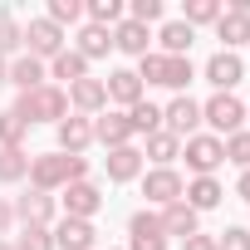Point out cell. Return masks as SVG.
Segmentation results:
<instances>
[{"label": "cell", "instance_id": "19", "mask_svg": "<svg viewBox=\"0 0 250 250\" xmlns=\"http://www.w3.org/2000/svg\"><path fill=\"white\" fill-rule=\"evenodd\" d=\"M108 172H113L118 182H128V177L138 172V152H133V147H118V152L108 157Z\"/></svg>", "mask_w": 250, "mask_h": 250}, {"label": "cell", "instance_id": "16", "mask_svg": "<svg viewBox=\"0 0 250 250\" xmlns=\"http://www.w3.org/2000/svg\"><path fill=\"white\" fill-rule=\"evenodd\" d=\"M79 40H83V59H93V54H108V44H113V35H108L103 25H88Z\"/></svg>", "mask_w": 250, "mask_h": 250}, {"label": "cell", "instance_id": "31", "mask_svg": "<svg viewBox=\"0 0 250 250\" xmlns=\"http://www.w3.org/2000/svg\"><path fill=\"white\" fill-rule=\"evenodd\" d=\"M157 15H162L157 0H133V20H138V25H147V20H157Z\"/></svg>", "mask_w": 250, "mask_h": 250}, {"label": "cell", "instance_id": "11", "mask_svg": "<svg viewBox=\"0 0 250 250\" xmlns=\"http://www.w3.org/2000/svg\"><path fill=\"white\" fill-rule=\"evenodd\" d=\"M221 40L226 44H240V40H250V10H230V15H221Z\"/></svg>", "mask_w": 250, "mask_h": 250}, {"label": "cell", "instance_id": "39", "mask_svg": "<svg viewBox=\"0 0 250 250\" xmlns=\"http://www.w3.org/2000/svg\"><path fill=\"white\" fill-rule=\"evenodd\" d=\"M182 250H216V240H206V235H191Z\"/></svg>", "mask_w": 250, "mask_h": 250}, {"label": "cell", "instance_id": "1", "mask_svg": "<svg viewBox=\"0 0 250 250\" xmlns=\"http://www.w3.org/2000/svg\"><path fill=\"white\" fill-rule=\"evenodd\" d=\"M143 79L167 83V88H182V83L191 79V64L177 59V54H147V59H143Z\"/></svg>", "mask_w": 250, "mask_h": 250}, {"label": "cell", "instance_id": "28", "mask_svg": "<svg viewBox=\"0 0 250 250\" xmlns=\"http://www.w3.org/2000/svg\"><path fill=\"white\" fill-rule=\"evenodd\" d=\"M20 133H25V118H20V113H0V138L15 143Z\"/></svg>", "mask_w": 250, "mask_h": 250}, {"label": "cell", "instance_id": "24", "mask_svg": "<svg viewBox=\"0 0 250 250\" xmlns=\"http://www.w3.org/2000/svg\"><path fill=\"white\" fill-rule=\"evenodd\" d=\"M157 123H162V113H157L152 103H133V128H143V133H152Z\"/></svg>", "mask_w": 250, "mask_h": 250}, {"label": "cell", "instance_id": "2", "mask_svg": "<svg viewBox=\"0 0 250 250\" xmlns=\"http://www.w3.org/2000/svg\"><path fill=\"white\" fill-rule=\"evenodd\" d=\"M240 118H245V108H240L230 93H216V98L206 103V123H211V128H221V133L240 128Z\"/></svg>", "mask_w": 250, "mask_h": 250}, {"label": "cell", "instance_id": "22", "mask_svg": "<svg viewBox=\"0 0 250 250\" xmlns=\"http://www.w3.org/2000/svg\"><path fill=\"white\" fill-rule=\"evenodd\" d=\"M74 98H79L83 108H98V103L108 98V88H103V83H93V79H79V88H74Z\"/></svg>", "mask_w": 250, "mask_h": 250}, {"label": "cell", "instance_id": "40", "mask_svg": "<svg viewBox=\"0 0 250 250\" xmlns=\"http://www.w3.org/2000/svg\"><path fill=\"white\" fill-rule=\"evenodd\" d=\"M240 196H245V201H250V172H245V177H240Z\"/></svg>", "mask_w": 250, "mask_h": 250}, {"label": "cell", "instance_id": "23", "mask_svg": "<svg viewBox=\"0 0 250 250\" xmlns=\"http://www.w3.org/2000/svg\"><path fill=\"white\" fill-rule=\"evenodd\" d=\"M162 226H167V230H177V235H191V226H196V216H191V206H172Z\"/></svg>", "mask_w": 250, "mask_h": 250}, {"label": "cell", "instance_id": "17", "mask_svg": "<svg viewBox=\"0 0 250 250\" xmlns=\"http://www.w3.org/2000/svg\"><path fill=\"white\" fill-rule=\"evenodd\" d=\"M10 79L30 93V88H40V79H44V69H40V59H20L15 69H10Z\"/></svg>", "mask_w": 250, "mask_h": 250}, {"label": "cell", "instance_id": "33", "mask_svg": "<svg viewBox=\"0 0 250 250\" xmlns=\"http://www.w3.org/2000/svg\"><path fill=\"white\" fill-rule=\"evenodd\" d=\"M172 152H177V138H172V133H157V138H152V157H157V162H167Z\"/></svg>", "mask_w": 250, "mask_h": 250}, {"label": "cell", "instance_id": "29", "mask_svg": "<svg viewBox=\"0 0 250 250\" xmlns=\"http://www.w3.org/2000/svg\"><path fill=\"white\" fill-rule=\"evenodd\" d=\"M226 157H235L240 167H250V133H235L230 147H226Z\"/></svg>", "mask_w": 250, "mask_h": 250}, {"label": "cell", "instance_id": "30", "mask_svg": "<svg viewBox=\"0 0 250 250\" xmlns=\"http://www.w3.org/2000/svg\"><path fill=\"white\" fill-rule=\"evenodd\" d=\"M25 167H30V162H25L20 152H5V157H0V177H5V182H15V177H20Z\"/></svg>", "mask_w": 250, "mask_h": 250}, {"label": "cell", "instance_id": "6", "mask_svg": "<svg viewBox=\"0 0 250 250\" xmlns=\"http://www.w3.org/2000/svg\"><path fill=\"white\" fill-rule=\"evenodd\" d=\"M240 74H245V69H240V59H235V54H216V59L206 64V79H211L216 88H235V83H240Z\"/></svg>", "mask_w": 250, "mask_h": 250}, {"label": "cell", "instance_id": "36", "mask_svg": "<svg viewBox=\"0 0 250 250\" xmlns=\"http://www.w3.org/2000/svg\"><path fill=\"white\" fill-rule=\"evenodd\" d=\"M221 250H250V230H226L221 235Z\"/></svg>", "mask_w": 250, "mask_h": 250}, {"label": "cell", "instance_id": "37", "mask_svg": "<svg viewBox=\"0 0 250 250\" xmlns=\"http://www.w3.org/2000/svg\"><path fill=\"white\" fill-rule=\"evenodd\" d=\"M15 44H20V30L10 20H0V49H15Z\"/></svg>", "mask_w": 250, "mask_h": 250}, {"label": "cell", "instance_id": "15", "mask_svg": "<svg viewBox=\"0 0 250 250\" xmlns=\"http://www.w3.org/2000/svg\"><path fill=\"white\" fill-rule=\"evenodd\" d=\"M162 44H167V54L182 59V54L191 49V25H167V30H162Z\"/></svg>", "mask_w": 250, "mask_h": 250}, {"label": "cell", "instance_id": "8", "mask_svg": "<svg viewBox=\"0 0 250 250\" xmlns=\"http://www.w3.org/2000/svg\"><path fill=\"white\" fill-rule=\"evenodd\" d=\"M133 250H162V221L133 216Z\"/></svg>", "mask_w": 250, "mask_h": 250}, {"label": "cell", "instance_id": "35", "mask_svg": "<svg viewBox=\"0 0 250 250\" xmlns=\"http://www.w3.org/2000/svg\"><path fill=\"white\" fill-rule=\"evenodd\" d=\"M118 15H123L118 0H93V20H103V25H108V20H118Z\"/></svg>", "mask_w": 250, "mask_h": 250}, {"label": "cell", "instance_id": "7", "mask_svg": "<svg viewBox=\"0 0 250 250\" xmlns=\"http://www.w3.org/2000/svg\"><path fill=\"white\" fill-rule=\"evenodd\" d=\"M113 44H118L123 54H147V25H138V20H123V25L113 30Z\"/></svg>", "mask_w": 250, "mask_h": 250}, {"label": "cell", "instance_id": "20", "mask_svg": "<svg viewBox=\"0 0 250 250\" xmlns=\"http://www.w3.org/2000/svg\"><path fill=\"white\" fill-rule=\"evenodd\" d=\"M83 64H88L83 54H59L54 59V79H69L74 83V79H83Z\"/></svg>", "mask_w": 250, "mask_h": 250}, {"label": "cell", "instance_id": "41", "mask_svg": "<svg viewBox=\"0 0 250 250\" xmlns=\"http://www.w3.org/2000/svg\"><path fill=\"white\" fill-rule=\"evenodd\" d=\"M5 221H10V211H5V206H0V226H5Z\"/></svg>", "mask_w": 250, "mask_h": 250}, {"label": "cell", "instance_id": "38", "mask_svg": "<svg viewBox=\"0 0 250 250\" xmlns=\"http://www.w3.org/2000/svg\"><path fill=\"white\" fill-rule=\"evenodd\" d=\"M20 250H49V240H44V230H30V235L20 240Z\"/></svg>", "mask_w": 250, "mask_h": 250}, {"label": "cell", "instance_id": "12", "mask_svg": "<svg viewBox=\"0 0 250 250\" xmlns=\"http://www.w3.org/2000/svg\"><path fill=\"white\" fill-rule=\"evenodd\" d=\"M59 245L64 250H88L93 245V226L88 221H64L59 226Z\"/></svg>", "mask_w": 250, "mask_h": 250}, {"label": "cell", "instance_id": "21", "mask_svg": "<svg viewBox=\"0 0 250 250\" xmlns=\"http://www.w3.org/2000/svg\"><path fill=\"white\" fill-rule=\"evenodd\" d=\"M128 133H133V123H123V118H113V113L98 123V138H103V143H123Z\"/></svg>", "mask_w": 250, "mask_h": 250}, {"label": "cell", "instance_id": "9", "mask_svg": "<svg viewBox=\"0 0 250 250\" xmlns=\"http://www.w3.org/2000/svg\"><path fill=\"white\" fill-rule=\"evenodd\" d=\"M25 40H30L40 54H54V49H59V25H54V20H30Z\"/></svg>", "mask_w": 250, "mask_h": 250}, {"label": "cell", "instance_id": "34", "mask_svg": "<svg viewBox=\"0 0 250 250\" xmlns=\"http://www.w3.org/2000/svg\"><path fill=\"white\" fill-rule=\"evenodd\" d=\"M49 20H79V0H54V5H49Z\"/></svg>", "mask_w": 250, "mask_h": 250}, {"label": "cell", "instance_id": "26", "mask_svg": "<svg viewBox=\"0 0 250 250\" xmlns=\"http://www.w3.org/2000/svg\"><path fill=\"white\" fill-rule=\"evenodd\" d=\"M20 216H25V221H44V216H49V196H40V191L25 196V201H20Z\"/></svg>", "mask_w": 250, "mask_h": 250}, {"label": "cell", "instance_id": "13", "mask_svg": "<svg viewBox=\"0 0 250 250\" xmlns=\"http://www.w3.org/2000/svg\"><path fill=\"white\" fill-rule=\"evenodd\" d=\"M108 93H113V98H123V103H138V93H143V79H138L133 69H118V74L108 79Z\"/></svg>", "mask_w": 250, "mask_h": 250}, {"label": "cell", "instance_id": "18", "mask_svg": "<svg viewBox=\"0 0 250 250\" xmlns=\"http://www.w3.org/2000/svg\"><path fill=\"white\" fill-rule=\"evenodd\" d=\"M69 211H74V216L98 211V191H93V187H83V182H79V187H69Z\"/></svg>", "mask_w": 250, "mask_h": 250}, {"label": "cell", "instance_id": "25", "mask_svg": "<svg viewBox=\"0 0 250 250\" xmlns=\"http://www.w3.org/2000/svg\"><path fill=\"white\" fill-rule=\"evenodd\" d=\"M191 201H196V206H216V201H221V187H216L211 177H201V182L191 187Z\"/></svg>", "mask_w": 250, "mask_h": 250}, {"label": "cell", "instance_id": "3", "mask_svg": "<svg viewBox=\"0 0 250 250\" xmlns=\"http://www.w3.org/2000/svg\"><path fill=\"white\" fill-rule=\"evenodd\" d=\"M59 108H64V93H54V88H35V93H25L20 118H25V123H35V118H54Z\"/></svg>", "mask_w": 250, "mask_h": 250}, {"label": "cell", "instance_id": "27", "mask_svg": "<svg viewBox=\"0 0 250 250\" xmlns=\"http://www.w3.org/2000/svg\"><path fill=\"white\" fill-rule=\"evenodd\" d=\"M59 143H64V147H83V143H88V128H83V123H74V118H69L64 128H59Z\"/></svg>", "mask_w": 250, "mask_h": 250}, {"label": "cell", "instance_id": "5", "mask_svg": "<svg viewBox=\"0 0 250 250\" xmlns=\"http://www.w3.org/2000/svg\"><path fill=\"white\" fill-rule=\"evenodd\" d=\"M221 157H226V147H221L216 138H191V143H187V162H191L196 172H211Z\"/></svg>", "mask_w": 250, "mask_h": 250}, {"label": "cell", "instance_id": "14", "mask_svg": "<svg viewBox=\"0 0 250 250\" xmlns=\"http://www.w3.org/2000/svg\"><path fill=\"white\" fill-rule=\"evenodd\" d=\"M177 191H182L177 172H152V177H147V196H152V201H172Z\"/></svg>", "mask_w": 250, "mask_h": 250}, {"label": "cell", "instance_id": "32", "mask_svg": "<svg viewBox=\"0 0 250 250\" xmlns=\"http://www.w3.org/2000/svg\"><path fill=\"white\" fill-rule=\"evenodd\" d=\"M216 15H221V10L211 5V0H191V5H187V25H191V20H216Z\"/></svg>", "mask_w": 250, "mask_h": 250}, {"label": "cell", "instance_id": "42", "mask_svg": "<svg viewBox=\"0 0 250 250\" xmlns=\"http://www.w3.org/2000/svg\"><path fill=\"white\" fill-rule=\"evenodd\" d=\"M0 83H5V64H0Z\"/></svg>", "mask_w": 250, "mask_h": 250}, {"label": "cell", "instance_id": "10", "mask_svg": "<svg viewBox=\"0 0 250 250\" xmlns=\"http://www.w3.org/2000/svg\"><path fill=\"white\" fill-rule=\"evenodd\" d=\"M196 118H201V108H196L191 98H177V103L167 108V123H172V138H177V133H191V128H196Z\"/></svg>", "mask_w": 250, "mask_h": 250}, {"label": "cell", "instance_id": "4", "mask_svg": "<svg viewBox=\"0 0 250 250\" xmlns=\"http://www.w3.org/2000/svg\"><path fill=\"white\" fill-rule=\"evenodd\" d=\"M79 172H83V162H64V157H40V162H35V182H40V187L69 182V177H79Z\"/></svg>", "mask_w": 250, "mask_h": 250}]
</instances>
